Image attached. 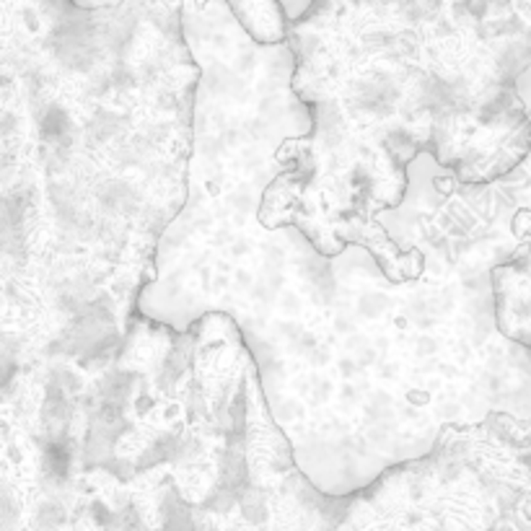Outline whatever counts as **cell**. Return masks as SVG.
I'll use <instances>...</instances> for the list:
<instances>
[{
    "label": "cell",
    "mask_w": 531,
    "mask_h": 531,
    "mask_svg": "<svg viewBox=\"0 0 531 531\" xmlns=\"http://www.w3.org/2000/svg\"><path fill=\"white\" fill-rule=\"evenodd\" d=\"M298 466L350 490L428 454L441 430L531 417V350L500 332L493 275L395 277L360 244L326 257L296 225L265 228L223 277Z\"/></svg>",
    "instance_id": "1"
},
{
    "label": "cell",
    "mask_w": 531,
    "mask_h": 531,
    "mask_svg": "<svg viewBox=\"0 0 531 531\" xmlns=\"http://www.w3.org/2000/svg\"><path fill=\"white\" fill-rule=\"evenodd\" d=\"M182 26L200 68L195 91L187 200L155 249L140 311L174 326L223 259L265 228L259 207L286 164V140L314 130V112L293 91L288 42L249 35L231 0H185Z\"/></svg>",
    "instance_id": "2"
},
{
    "label": "cell",
    "mask_w": 531,
    "mask_h": 531,
    "mask_svg": "<svg viewBox=\"0 0 531 531\" xmlns=\"http://www.w3.org/2000/svg\"><path fill=\"white\" fill-rule=\"evenodd\" d=\"M399 203L376 223L402 259L433 275H493L531 236V151L487 182H464L428 151L407 161Z\"/></svg>",
    "instance_id": "3"
},
{
    "label": "cell",
    "mask_w": 531,
    "mask_h": 531,
    "mask_svg": "<svg viewBox=\"0 0 531 531\" xmlns=\"http://www.w3.org/2000/svg\"><path fill=\"white\" fill-rule=\"evenodd\" d=\"M275 3L288 21H298V18L306 16V11H309L314 0H275Z\"/></svg>",
    "instance_id": "4"
},
{
    "label": "cell",
    "mask_w": 531,
    "mask_h": 531,
    "mask_svg": "<svg viewBox=\"0 0 531 531\" xmlns=\"http://www.w3.org/2000/svg\"><path fill=\"white\" fill-rule=\"evenodd\" d=\"M518 94H521L524 102L531 106V68L521 73V78H518Z\"/></svg>",
    "instance_id": "5"
},
{
    "label": "cell",
    "mask_w": 531,
    "mask_h": 531,
    "mask_svg": "<svg viewBox=\"0 0 531 531\" xmlns=\"http://www.w3.org/2000/svg\"><path fill=\"white\" fill-rule=\"evenodd\" d=\"M78 8H109V5H117V3H122V0H73Z\"/></svg>",
    "instance_id": "6"
}]
</instances>
